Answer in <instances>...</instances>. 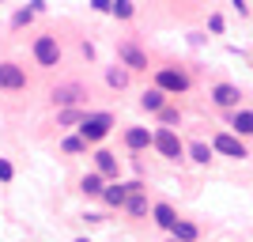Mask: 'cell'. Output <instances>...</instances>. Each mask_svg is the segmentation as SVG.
<instances>
[{
  "label": "cell",
  "instance_id": "cell-1",
  "mask_svg": "<svg viewBox=\"0 0 253 242\" xmlns=\"http://www.w3.org/2000/svg\"><path fill=\"white\" fill-rule=\"evenodd\" d=\"M110 125H114V117H110V114H84V121H80V137H84L87 144H98V140L110 133Z\"/></svg>",
  "mask_w": 253,
  "mask_h": 242
},
{
  "label": "cell",
  "instance_id": "cell-2",
  "mask_svg": "<svg viewBox=\"0 0 253 242\" xmlns=\"http://www.w3.org/2000/svg\"><path fill=\"white\" fill-rule=\"evenodd\" d=\"M151 147H155L159 155H167V159H181L185 155V147H181V140H178L174 129H159L155 137H151Z\"/></svg>",
  "mask_w": 253,
  "mask_h": 242
},
{
  "label": "cell",
  "instance_id": "cell-3",
  "mask_svg": "<svg viewBox=\"0 0 253 242\" xmlns=\"http://www.w3.org/2000/svg\"><path fill=\"white\" fill-rule=\"evenodd\" d=\"M155 87L163 91V95H178V91H189V76L185 72H178V68H163V72L155 76Z\"/></svg>",
  "mask_w": 253,
  "mask_h": 242
},
{
  "label": "cell",
  "instance_id": "cell-4",
  "mask_svg": "<svg viewBox=\"0 0 253 242\" xmlns=\"http://www.w3.org/2000/svg\"><path fill=\"white\" fill-rule=\"evenodd\" d=\"M34 57H38V64H42V68H53V64L61 61V46H57V38L42 34V38L34 42Z\"/></svg>",
  "mask_w": 253,
  "mask_h": 242
},
{
  "label": "cell",
  "instance_id": "cell-5",
  "mask_svg": "<svg viewBox=\"0 0 253 242\" xmlns=\"http://www.w3.org/2000/svg\"><path fill=\"white\" fill-rule=\"evenodd\" d=\"M211 151H223V155H231V159H246V144L234 133H219V137L211 140Z\"/></svg>",
  "mask_w": 253,
  "mask_h": 242
},
{
  "label": "cell",
  "instance_id": "cell-6",
  "mask_svg": "<svg viewBox=\"0 0 253 242\" xmlns=\"http://www.w3.org/2000/svg\"><path fill=\"white\" fill-rule=\"evenodd\" d=\"M0 87H8V91L27 87V72H23L19 64H11V61H0Z\"/></svg>",
  "mask_w": 253,
  "mask_h": 242
},
{
  "label": "cell",
  "instance_id": "cell-7",
  "mask_svg": "<svg viewBox=\"0 0 253 242\" xmlns=\"http://www.w3.org/2000/svg\"><path fill=\"white\" fill-rule=\"evenodd\" d=\"M117 57H121L128 68H148V57H144V49H140V46H132V42H121V46H117Z\"/></svg>",
  "mask_w": 253,
  "mask_h": 242
},
{
  "label": "cell",
  "instance_id": "cell-8",
  "mask_svg": "<svg viewBox=\"0 0 253 242\" xmlns=\"http://www.w3.org/2000/svg\"><path fill=\"white\" fill-rule=\"evenodd\" d=\"M80 98H84V87H80V84H64V87L53 91V102H57V106H76Z\"/></svg>",
  "mask_w": 253,
  "mask_h": 242
},
{
  "label": "cell",
  "instance_id": "cell-9",
  "mask_svg": "<svg viewBox=\"0 0 253 242\" xmlns=\"http://www.w3.org/2000/svg\"><path fill=\"white\" fill-rule=\"evenodd\" d=\"M211 98H215V106H227V110H231V106H238L242 91H238V87H231V84H219L215 91H211Z\"/></svg>",
  "mask_w": 253,
  "mask_h": 242
},
{
  "label": "cell",
  "instance_id": "cell-10",
  "mask_svg": "<svg viewBox=\"0 0 253 242\" xmlns=\"http://www.w3.org/2000/svg\"><path fill=\"white\" fill-rule=\"evenodd\" d=\"M151 137H155V133H148V129H128L125 133V144L132 147V151H144V147H151Z\"/></svg>",
  "mask_w": 253,
  "mask_h": 242
},
{
  "label": "cell",
  "instance_id": "cell-11",
  "mask_svg": "<svg viewBox=\"0 0 253 242\" xmlns=\"http://www.w3.org/2000/svg\"><path fill=\"white\" fill-rule=\"evenodd\" d=\"M102 200H106V204H114V208H125V200H128V186H121V182L106 186V190H102Z\"/></svg>",
  "mask_w": 253,
  "mask_h": 242
},
{
  "label": "cell",
  "instance_id": "cell-12",
  "mask_svg": "<svg viewBox=\"0 0 253 242\" xmlns=\"http://www.w3.org/2000/svg\"><path fill=\"white\" fill-rule=\"evenodd\" d=\"M95 167L102 178H117V155L114 151H95Z\"/></svg>",
  "mask_w": 253,
  "mask_h": 242
},
{
  "label": "cell",
  "instance_id": "cell-13",
  "mask_svg": "<svg viewBox=\"0 0 253 242\" xmlns=\"http://www.w3.org/2000/svg\"><path fill=\"white\" fill-rule=\"evenodd\" d=\"M231 129H234V137H253V110H238L231 117Z\"/></svg>",
  "mask_w": 253,
  "mask_h": 242
},
{
  "label": "cell",
  "instance_id": "cell-14",
  "mask_svg": "<svg viewBox=\"0 0 253 242\" xmlns=\"http://www.w3.org/2000/svg\"><path fill=\"white\" fill-rule=\"evenodd\" d=\"M155 223L159 227H167V231H174V223H178V216H174V208H170V204H155Z\"/></svg>",
  "mask_w": 253,
  "mask_h": 242
},
{
  "label": "cell",
  "instance_id": "cell-15",
  "mask_svg": "<svg viewBox=\"0 0 253 242\" xmlns=\"http://www.w3.org/2000/svg\"><path fill=\"white\" fill-rule=\"evenodd\" d=\"M102 190H106V178L98 174V170L84 178V193H87V197H102Z\"/></svg>",
  "mask_w": 253,
  "mask_h": 242
},
{
  "label": "cell",
  "instance_id": "cell-16",
  "mask_svg": "<svg viewBox=\"0 0 253 242\" xmlns=\"http://www.w3.org/2000/svg\"><path fill=\"white\" fill-rule=\"evenodd\" d=\"M163 91H159V87H151V91H144V98H140V106H144V110H163Z\"/></svg>",
  "mask_w": 253,
  "mask_h": 242
},
{
  "label": "cell",
  "instance_id": "cell-17",
  "mask_svg": "<svg viewBox=\"0 0 253 242\" xmlns=\"http://www.w3.org/2000/svg\"><path fill=\"white\" fill-rule=\"evenodd\" d=\"M193 239H197V227H193V223H185V220L174 223V242H193Z\"/></svg>",
  "mask_w": 253,
  "mask_h": 242
},
{
  "label": "cell",
  "instance_id": "cell-18",
  "mask_svg": "<svg viewBox=\"0 0 253 242\" xmlns=\"http://www.w3.org/2000/svg\"><path fill=\"white\" fill-rule=\"evenodd\" d=\"M125 208H128V216H148V200L140 197V193H128Z\"/></svg>",
  "mask_w": 253,
  "mask_h": 242
},
{
  "label": "cell",
  "instance_id": "cell-19",
  "mask_svg": "<svg viewBox=\"0 0 253 242\" xmlns=\"http://www.w3.org/2000/svg\"><path fill=\"white\" fill-rule=\"evenodd\" d=\"M110 11H114L117 19H132V11H136V8H132V0H114Z\"/></svg>",
  "mask_w": 253,
  "mask_h": 242
},
{
  "label": "cell",
  "instance_id": "cell-20",
  "mask_svg": "<svg viewBox=\"0 0 253 242\" xmlns=\"http://www.w3.org/2000/svg\"><path fill=\"white\" fill-rule=\"evenodd\" d=\"M159 117H163V129H174V125H181V114L174 110V106H163V110H159Z\"/></svg>",
  "mask_w": 253,
  "mask_h": 242
},
{
  "label": "cell",
  "instance_id": "cell-21",
  "mask_svg": "<svg viewBox=\"0 0 253 242\" xmlns=\"http://www.w3.org/2000/svg\"><path fill=\"white\" fill-rule=\"evenodd\" d=\"M189 159H193V163H208V159H211V147L208 144H189Z\"/></svg>",
  "mask_w": 253,
  "mask_h": 242
},
{
  "label": "cell",
  "instance_id": "cell-22",
  "mask_svg": "<svg viewBox=\"0 0 253 242\" xmlns=\"http://www.w3.org/2000/svg\"><path fill=\"white\" fill-rule=\"evenodd\" d=\"M106 84H110V87H125L128 72H125V68H110V72H106Z\"/></svg>",
  "mask_w": 253,
  "mask_h": 242
},
{
  "label": "cell",
  "instance_id": "cell-23",
  "mask_svg": "<svg viewBox=\"0 0 253 242\" xmlns=\"http://www.w3.org/2000/svg\"><path fill=\"white\" fill-rule=\"evenodd\" d=\"M64 151H87V140L84 137H64Z\"/></svg>",
  "mask_w": 253,
  "mask_h": 242
},
{
  "label": "cell",
  "instance_id": "cell-24",
  "mask_svg": "<svg viewBox=\"0 0 253 242\" xmlns=\"http://www.w3.org/2000/svg\"><path fill=\"white\" fill-rule=\"evenodd\" d=\"M31 19H34V11H31V8H23V11H15V19H11V27H27Z\"/></svg>",
  "mask_w": 253,
  "mask_h": 242
},
{
  "label": "cell",
  "instance_id": "cell-25",
  "mask_svg": "<svg viewBox=\"0 0 253 242\" xmlns=\"http://www.w3.org/2000/svg\"><path fill=\"white\" fill-rule=\"evenodd\" d=\"M80 121H84V117L72 114V110H64V114H61V125H80Z\"/></svg>",
  "mask_w": 253,
  "mask_h": 242
},
{
  "label": "cell",
  "instance_id": "cell-26",
  "mask_svg": "<svg viewBox=\"0 0 253 242\" xmlns=\"http://www.w3.org/2000/svg\"><path fill=\"white\" fill-rule=\"evenodd\" d=\"M11 174H15L11 163H8V159H0V182H11Z\"/></svg>",
  "mask_w": 253,
  "mask_h": 242
},
{
  "label": "cell",
  "instance_id": "cell-27",
  "mask_svg": "<svg viewBox=\"0 0 253 242\" xmlns=\"http://www.w3.org/2000/svg\"><path fill=\"white\" fill-rule=\"evenodd\" d=\"M110 4H114V0H91V8H95V11H110Z\"/></svg>",
  "mask_w": 253,
  "mask_h": 242
},
{
  "label": "cell",
  "instance_id": "cell-28",
  "mask_svg": "<svg viewBox=\"0 0 253 242\" xmlns=\"http://www.w3.org/2000/svg\"><path fill=\"white\" fill-rule=\"evenodd\" d=\"M234 8H238V11H246V4H242V0H234Z\"/></svg>",
  "mask_w": 253,
  "mask_h": 242
},
{
  "label": "cell",
  "instance_id": "cell-29",
  "mask_svg": "<svg viewBox=\"0 0 253 242\" xmlns=\"http://www.w3.org/2000/svg\"><path fill=\"white\" fill-rule=\"evenodd\" d=\"M76 242H91V239H76Z\"/></svg>",
  "mask_w": 253,
  "mask_h": 242
}]
</instances>
